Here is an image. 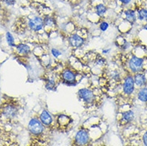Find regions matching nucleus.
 I'll return each mask as SVG.
<instances>
[{"mask_svg": "<svg viewBox=\"0 0 147 146\" xmlns=\"http://www.w3.org/2000/svg\"><path fill=\"white\" fill-rule=\"evenodd\" d=\"M125 20L131 25H134L137 21V13L135 10L134 9H126L123 12Z\"/></svg>", "mask_w": 147, "mask_h": 146, "instance_id": "2eb2a0df", "label": "nucleus"}, {"mask_svg": "<svg viewBox=\"0 0 147 146\" xmlns=\"http://www.w3.org/2000/svg\"><path fill=\"white\" fill-rule=\"evenodd\" d=\"M6 39H7V42L8 46H10L11 48L15 47V38H14V37L13 35L11 34V32H7L6 33Z\"/></svg>", "mask_w": 147, "mask_h": 146, "instance_id": "aec40b11", "label": "nucleus"}, {"mask_svg": "<svg viewBox=\"0 0 147 146\" xmlns=\"http://www.w3.org/2000/svg\"><path fill=\"white\" fill-rule=\"evenodd\" d=\"M116 1H118V3H120L122 6H126V5H129V4L130 3L132 0H116Z\"/></svg>", "mask_w": 147, "mask_h": 146, "instance_id": "5701e85b", "label": "nucleus"}, {"mask_svg": "<svg viewBox=\"0 0 147 146\" xmlns=\"http://www.w3.org/2000/svg\"><path fill=\"white\" fill-rule=\"evenodd\" d=\"M39 78L44 82L45 88L51 91H55L61 84L58 73L51 69H44Z\"/></svg>", "mask_w": 147, "mask_h": 146, "instance_id": "1a4fd4ad", "label": "nucleus"}, {"mask_svg": "<svg viewBox=\"0 0 147 146\" xmlns=\"http://www.w3.org/2000/svg\"><path fill=\"white\" fill-rule=\"evenodd\" d=\"M121 117L120 122L121 124H127L130 123L131 121L134 120V113L132 110H128L125 112H122L121 113Z\"/></svg>", "mask_w": 147, "mask_h": 146, "instance_id": "dca6fc26", "label": "nucleus"}, {"mask_svg": "<svg viewBox=\"0 0 147 146\" xmlns=\"http://www.w3.org/2000/svg\"><path fill=\"white\" fill-rule=\"evenodd\" d=\"M135 89V85L132 74H127L124 78L122 85V93L125 96H130L134 94Z\"/></svg>", "mask_w": 147, "mask_h": 146, "instance_id": "f8f14e48", "label": "nucleus"}, {"mask_svg": "<svg viewBox=\"0 0 147 146\" xmlns=\"http://www.w3.org/2000/svg\"><path fill=\"white\" fill-rule=\"evenodd\" d=\"M101 123L102 121L98 117L86 120L78 127L70 141V145L90 146L98 143L102 135Z\"/></svg>", "mask_w": 147, "mask_h": 146, "instance_id": "f03ea898", "label": "nucleus"}, {"mask_svg": "<svg viewBox=\"0 0 147 146\" xmlns=\"http://www.w3.org/2000/svg\"><path fill=\"white\" fill-rule=\"evenodd\" d=\"M144 62L145 59L143 58H140L134 54L132 55L128 61L129 69L134 73H141L144 70Z\"/></svg>", "mask_w": 147, "mask_h": 146, "instance_id": "9b49d317", "label": "nucleus"}, {"mask_svg": "<svg viewBox=\"0 0 147 146\" xmlns=\"http://www.w3.org/2000/svg\"><path fill=\"white\" fill-rule=\"evenodd\" d=\"M25 106L26 103L22 98L3 94L0 99V125L17 128Z\"/></svg>", "mask_w": 147, "mask_h": 146, "instance_id": "f257e3e1", "label": "nucleus"}, {"mask_svg": "<svg viewBox=\"0 0 147 146\" xmlns=\"http://www.w3.org/2000/svg\"><path fill=\"white\" fill-rule=\"evenodd\" d=\"M143 29L146 30H147V23H146V25H144V26H143Z\"/></svg>", "mask_w": 147, "mask_h": 146, "instance_id": "393cba45", "label": "nucleus"}, {"mask_svg": "<svg viewBox=\"0 0 147 146\" xmlns=\"http://www.w3.org/2000/svg\"><path fill=\"white\" fill-rule=\"evenodd\" d=\"M142 141H143L144 145L147 146V131L142 136Z\"/></svg>", "mask_w": 147, "mask_h": 146, "instance_id": "b1692460", "label": "nucleus"}, {"mask_svg": "<svg viewBox=\"0 0 147 146\" xmlns=\"http://www.w3.org/2000/svg\"><path fill=\"white\" fill-rule=\"evenodd\" d=\"M109 27V23L106 20H103L99 23V29L102 31H106Z\"/></svg>", "mask_w": 147, "mask_h": 146, "instance_id": "4be33fe9", "label": "nucleus"}, {"mask_svg": "<svg viewBox=\"0 0 147 146\" xmlns=\"http://www.w3.org/2000/svg\"><path fill=\"white\" fill-rule=\"evenodd\" d=\"M133 77H134V85L136 86L142 88L146 85L147 79L144 73L141 72V73H134V75Z\"/></svg>", "mask_w": 147, "mask_h": 146, "instance_id": "4468645a", "label": "nucleus"}, {"mask_svg": "<svg viewBox=\"0 0 147 146\" xmlns=\"http://www.w3.org/2000/svg\"><path fill=\"white\" fill-rule=\"evenodd\" d=\"M17 3V0H0V10L5 9V7H12Z\"/></svg>", "mask_w": 147, "mask_h": 146, "instance_id": "6ab92c4d", "label": "nucleus"}, {"mask_svg": "<svg viewBox=\"0 0 147 146\" xmlns=\"http://www.w3.org/2000/svg\"><path fill=\"white\" fill-rule=\"evenodd\" d=\"M64 40H66L71 50L82 48L89 37V30L86 27L74 23L73 29L70 30H59Z\"/></svg>", "mask_w": 147, "mask_h": 146, "instance_id": "39448f33", "label": "nucleus"}, {"mask_svg": "<svg viewBox=\"0 0 147 146\" xmlns=\"http://www.w3.org/2000/svg\"><path fill=\"white\" fill-rule=\"evenodd\" d=\"M77 97L85 111L92 113L98 111L102 106L105 94L98 85L89 83L86 86L78 90Z\"/></svg>", "mask_w": 147, "mask_h": 146, "instance_id": "7ed1b4c3", "label": "nucleus"}, {"mask_svg": "<svg viewBox=\"0 0 147 146\" xmlns=\"http://www.w3.org/2000/svg\"><path fill=\"white\" fill-rule=\"evenodd\" d=\"M12 54L19 63L26 66L30 56L33 54V48L30 47L28 42L25 41L19 42L15 44V47L11 48Z\"/></svg>", "mask_w": 147, "mask_h": 146, "instance_id": "0eeeda50", "label": "nucleus"}, {"mask_svg": "<svg viewBox=\"0 0 147 146\" xmlns=\"http://www.w3.org/2000/svg\"><path fill=\"white\" fill-rule=\"evenodd\" d=\"M35 113L38 119L42 122V124L45 126V128L54 135V133H55V127L53 114L50 113L49 110L47 109H42L39 112H35Z\"/></svg>", "mask_w": 147, "mask_h": 146, "instance_id": "9d476101", "label": "nucleus"}, {"mask_svg": "<svg viewBox=\"0 0 147 146\" xmlns=\"http://www.w3.org/2000/svg\"><path fill=\"white\" fill-rule=\"evenodd\" d=\"M41 16L43 18L44 31L48 38L54 33L59 32L60 26L58 20V15L54 10L48 11L47 13H43Z\"/></svg>", "mask_w": 147, "mask_h": 146, "instance_id": "6e6552de", "label": "nucleus"}, {"mask_svg": "<svg viewBox=\"0 0 147 146\" xmlns=\"http://www.w3.org/2000/svg\"><path fill=\"white\" fill-rule=\"evenodd\" d=\"M137 18L139 19L140 21L142 22H147V9L146 8H139L136 11Z\"/></svg>", "mask_w": 147, "mask_h": 146, "instance_id": "f3484780", "label": "nucleus"}, {"mask_svg": "<svg viewBox=\"0 0 147 146\" xmlns=\"http://www.w3.org/2000/svg\"><path fill=\"white\" fill-rule=\"evenodd\" d=\"M51 54L55 59H59V56L62 55V51L59 50V49H57V48H52L51 50Z\"/></svg>", "mask_w": 147, "mask_h": 146, "instance_id": "412c9836", "label": "nucleus"}, {"mask_svg": "<svg viewBox=\"0 0 147 146\" xmlns=\"http://www.w3.org/2000/svg\"><path fill=\"white\" fill-rule=\"evenodd\" d=\"M27 131L29 135L28 145L47 146L51 145L53 134L42 124L35 112L33 113L27 124Z\"/></svg>", "mask_w": 147, "mask_h": 146, "instance_id": "20e7f679", "label": "nucleus"}, {"mask_svg": "<svg viewBox=\"0 0 147 146\" xmlns=\"http://www.w3.org/2000/svg\"><path fill=\"white\" fill-rule=\"evenodd\" d=\"M92 9L94 11V15L98 18V24L99 22L104 20L105 15L107 14V11H108V7L105 3H96L93 4L91 6Z\"/></svg>", "mask_w": 147, "mask_h": 146, "instance_id": "ddd939ff", "label": "nucleus"}, {"mask_svg": "<svg viewBox=\"0 0 147 146\" xmlns=\"http://www.w3.org/2000/svg\"><path fill=\"white\" fill-rule=\"evenodd\" d=\"M55 120V133H67L74 128V120L71 115L64 112L52 113Z\"/></svg>", "mask_w": 147, "mask_h": 146, "instance_id": "423d86ee", "label": "nucleus"}, {"mask_svg": "<svg viewBox=\"0 0 147 146\" xmlns=\"http://www.w3.org/2000/svg\"><path fill=\"white\" fill-rule=\"evenodd\" d=\"M138 98L142 102H147V87H142L138 93Z\"/></svg>", "mask_w": 147, "mask_h": 146, "instance_id": "a211bd4d", "label": "nucleus"}]
</instances>
